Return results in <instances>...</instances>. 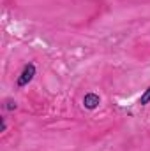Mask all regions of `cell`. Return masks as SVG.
<instances>
[{
	"instance_id": "cell-1",
	"label": "cell",
	"mask_w": 150,
	"mask_h": 151,
	"mask_svg": "<svg viewBox=\"0 0 150 151\" xmlns=\"http://www.w3.org/2000/svg\"><path fill=\"white\" fill-rule=\"evenodd\" d=\"M34 76H36V67H34L32 63L25 65L23 72H21V74H20V77H18V86H27V84L34 79Z\"/></svg>"
},
{
	"instance_id": "cell-2",
	"label": "cell",
	"mask_w": 150,
	"mask_h": 151,
	"mask_svg": "<svg viewBox=\"0 0 150 151\" xmlns=\"http://www.w3.org/2000/svg\"><path fill=\"white\" fill-rule=\"evenodd\" d=\"M83 104H85L87 109H95V107L101 104V99H99V95H95V93H87L85 99H83Z\"/></svg>"
},
{
	"instance_id": "cell-3",
	"label": "cell",
	"mask_w": 150,
	"mask_h": 151,
	"mask_svg": "<svg viewBox=\"0 0 150 151\" xmlns=\"http://www.w3.org/2000/svg\"><path fill=\"white\" fill-rule=\"evenodd\" d=\"M149 102H150V86L145 90V93H143L141 99H140V104H141V106H147Z\"/></svg>"
},
{
	"instance_id": "cell-4",
	"label": "cell",
	"mask_w": 150,
	"mask_h": 151,
	"mask_svg": "<svg viewBox=\"0 0 150 151\" xmlns=\"http://www.w3.org/2000/svg\"><path fill=\"white\" fill-rule=\"evenodd\" d=\"M5 109H16V102L7 100V102H5Z\"/></svg>"
}]
</instances>
